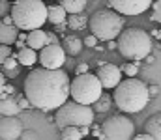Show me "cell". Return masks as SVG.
<instances>
[{"label":"cell","mask_w":161,"mask_h":140,"mask_svg":"<svg viewBox=\"0 0 161 140\" xmlns=\"http://www.w3.org/2000/svg\"><path fill=\"white\" fill-rule=\"evenodd\" d=\"M25 97L30 106L49 112L69 99V77L62 69H32L25 79Z\"/></svg>","instance_id":"1"},{"label":"cell","mask_w":161,"mask_h":140,"mask_svg":"<svg viewBox=\"0 0 161 140\" xmlns=\"http://www.w3.org/2000/svg\"><path fill=\"white\" fill-rule=\"evenodd\" d=\"M113 103L120 108L124 114H135L146 108L150 95H148V84L142 82L137 77H127L120 80L113 88Z\"/></svg>","instance_id":"2"},{"label":"cell","mask_w":161,"mask_h":140,"mask_svg":"<svg viewBox=\"0 0 161 140\" xmlns=\"http://www.w3.org/2000/svg\"><path fill=\"white\" fill-rule=\"evenodd\" d=\"M9 17L17 30H36L47 23V6L43 0H15L9 9Z\"/></svg>","instance_id":"3"},{"label":"cell","mask_w":161,"mask_h":140,"mask_svg":"<svg viewBox=\"0 0 161 140\" xmlns=\"http://www.w3.org/2000/svg\"><path fill=\"white\" fill-rule=\"evenodd\" d=\"M152 36L146 34L142 28L131 26L127 30H122L116 38V49L122 56L129 62H141L152 52Z\"/></svg>","instance_id":"4"},{"label":"cell","mask_w":161,"mask_h":140,"mask_svg":"<svg viewBox=\"0 0 161 140\" xmlns=\"http://www.w3.org/2000/svg\"><path fill=\"white\" fill-rule=\"evenodd\" d=\"M88 28L92 30V36L97 38V41L116 39L118 34L124 30V15L116 13L111 8L97 9L88 19Z\"/></svg>","instance_id":"5"},{"label":"cell","mask_w":161,"mask_h":140,"mask_svg":"<svg viewBox=\"0 0 161 140\" xmlns=\"http://www.w3.org/2000/svg\"><path fill=\"white\" fill-rule=\"evenodd\" d=\"M54 123L58 129L64 127H90L94 123V110L90 105H80L75 101H66L56 108Z\"/></svg>","instance_id":"6"},{"label":"cell","mask_w":161,"mask_h":140,"mask_svg":"<svg viewBox=\"0 0 161 140\" xmlns=\"http://www.w3.org/2000/svg\"><path fill=\"white\" fill-rule=\"evenodd\" d=\"M101 93H103V88L97 80V77L90 71H86L82 75H75V79L69 80V97L75 103L94 105Z\"/></svg>","instance_id":"7"},{"label":"cell","mask_w":161,"mask_h":140,"mask_svg":"<svg viewBox=\"0 0 161 140\" xmlns=\"http://www.w3.org/2000/svg\"><path fill=\"white\" fill-rule=\"evenodd\" d=\"M135 135V125L125 114H114L109 116L99 125L97 140H131Z\"/></svg>","instance_id":"8"},{"label":"cell","mask_w":161,"mask_h":140,"mask_svg":"<svg viewBox=\"0 0 161 140\" xmlns=\"http://www.w3.org/2000/svg\"><path fill=\"white\" fill-rule=\"evenodd\" d=\"M38 62L41 64V67L45 69H60L66 62V52L60 43H51L40 49L38 54Z\"/></svg>","instance_id":"9"},{"label":"cell","mask_w":161,"mask_h":140,"mask_svg":"<svg viewBox=\"0 0 161 140\" xmlns=\"http://www.w3.org/2000/svg\"><path fill=\"white\" fill-rule=\"evenodd\" d=\"M109 8L120 15H141L144 13L154 0H107Z\"/></svg>","instance_id":"10"},{"label":"cell","mask_w":161,"mask_h":140,"mask_svg":"<svg viewBox=\"0 0 161 140\" xmlns=\"http://www.w3.org/2000/svg\"><path fill=\"white\" fill-rule=\"evenodd\" d=\"M96 77H97L103 90H113L122 80V71L114 64H99V67L96 71Z\"/></svg>","instance_id":"11"},{"label":"cell","mask_w":161,"mask_h":140,"mask_svg":"<svg viewBox=\"0 0 161 140\" xmlns=\"http://www.w3.org/2000/svg\"><path fill=\"white\" fill-rule=\"evenodd\" d=\"M21 133H23V122L17 116H2V120H0V138L17 140Z\"/></svg>","instance_id":"12"},{"label":"cell","mask_w":161,"mask_h":140,"mask_svg":"<svg viewBox=\"0 0 161 140\" xmlns=\"http://www.w3.org/2000/svg\"><path fill=\"white\" fill-rule=\"evenodd\" d=\"M139 71L142 73V82H150V84H159V62L158 58L154 62H146L144 65H139Z\"/></svg>","instance_id":"13"},{"label":"cell","mask_w":161,"mask_h":140,"mask_svg":"<svg viewBox=\"0 0 161 140\" xmlns=\"http://www.w3.org/2000/svg\"><path fill=\"white\" fill-rule=\"evenodd\" d=\"M25 45L30 47V49H34V50L43 49V47L47 45V32H45V30H40V28L26 32V41H25Z\"/></svg>","instance_id":"14"},{"label":"cell","mask_w":161,"mask_h":140,"mask_svg":"<svg viewBox=\"0 0 161 140\" xmlns=\"http://www.w3.org/2000/svg\"><path fill=\"white\" fill-rule=\"evenodd\" d=\"M62 49H64V52L66 54H69V56H79L80 50H82V39H80L79 36H75V34H69V36H64L62 38Z\"/></svg>","instance_id":"15"},{"label":"cell","mask_w":161,"mask_h":140,"mask_svg":"<svg viewBox=\"0 0 161 140\" xmlns=\"http://www.w3.org/2000/svg\"><path fill=\"white\" fill-rule=\"evenodd\" d=\"M17 26L13 23L6 24L4 21H0V45H13L15 39H17Z\"/></svg>","instance_id":"16"},{"label":"cell","mask_w":161,"mask_h":140,"mask_svg":"<svg viewBox=\"0 0 161 140\" xmlns=\"http://www.w3.org/2000/svg\"><path fill=\"white\" fill-rule=\"evenodd\" d=\"M13 56L17 58L19 65H26V67H30V65H34V64L38 62V50H34V49H30V47H21V49H17V54H13Z\"/></svg>","instance_id":"17"},{"label":"cell","mask_w":161,"mask_h":140,"mask_svg":"<svg viewBox=\"0 0 161 140\" xmlns=\"http://www.w3.org/2000/svg\"><path fill=\"white\" fill-rule=\"evenodd\" d=\"M144 131H146V135H150L154 140H161V114L159 112L152 114V116L146 120Z\"/></svg>","instance_id":"18"},{"label":"cell","mask_w":161,"mask_h":140,"mask_svg":"<svg viewBox=\"0 0 161 140\" xmlns=\"http://www.w3.org/2000/svg\"><path fill=\"white\" fill-rule=\"evenodd\" d=\"M19 112H21V108L11 95L0 97V116H17Z\"/></svg>","instance_id":"19"},{"label":"cell","mask_w":161,"mask_h":140,"mask_svg":"<svg viewBox=\"0 0 161 140\" xmlns=\"http://www.w3.org/2000/svg\"><path fill=\"white\" fill-rule=\"evenodd\" d=\"M66 17H68V13H66V9H64L60 4H53V6L47 8V21H49L51 24L66 23Z\"/></svg>","instance_id":"20"},{"label":"cell","mask_w":161,"mask_h":140,"mask_svg":"<svg viewBox=\"0 0 161 140\" xmlns=\"http://www.w3.org/2000/svg\"><path fill=\"white\" fill-rule=\"evenodd\" d=\"M2 75L6 77V79H15L17 75H19V69H21V65H19V62H17V58L11 54V56H8L2 64Z\"/></svg>","instance_id":"21"},{"label":"cell","mask_w":161,"mask_h":140,"mask_svg":"<svg viewBox=\"0 0 161 140\" xmlns=\"http://www.w3.org/2000/svg\"><path fill=\"white\" fill-rule=\"evenodd\" d=\"M88 0H60V6L66 9L68 15H75V13H82L86 8Z\"/></svg>","instance_id":"22"},{"label":"cell","mask_w":161,"mask_h":140,"mask_svg":"<svg viewBox=\"0 0 161 140\" xmlns=\"http://www.w3.org/2000/svg\"><path fill=\"white\" fill-rule=\"evenodd\" d=\"M66 24L69 30H82L88 24V17L82 13H75V15H68L66 17Z\"/></svg>","instance_id":"23"},{"label":"cell","mask_w":161,"mask_h":140,"mask_svg":"<svg viewBox=\"0 0 161 140\" xmlns=\"http://www.w3.org/2000/svg\"><path fill=\"white\" fill-rule=\"evenodd\" d=\"M111 105H113V99L109 97V93H101V95L97 97V101L94 103L92 110H94V112H97V114H103V112H109Z\"/></svg>","instance_id":"24"},{"label":"cell","mask_w":161,"mask_h":140,"mask_svg":"<svg viewBox=\"0 0 161 140\" xmlns=\"http://www.w3.org/2000/svg\"><path fill=\"white\" fill-rule=\"evenodd\" d=\"M62 131V140H82L79 127H64Z\"/></svg>","instance_id":"25"},{"label":"cell","mask_w":161,"mask_h":140,"mask_svg":"<svg viewBox=\"0 0 161 140\" xmlns=\"http://www.w3.org/2000/svg\"><path fill=\"white\" fill-rule=\"evenodd\" d=\"M139 65H141V62H127L120 67V71L125 77H137L139 75Z\"/></svg>","instance_id":"26"},{"label":"cell","mask_w":161,"mask_h":140,"mask_svg":"<svg viewBox=\"0 0 161 140\" xmlns=\"http://www.w3.org/2000/svg\"><path fill=\"white\" fill-rule=\"evenodd\" d=\"M9 9H11V2L9 0H0V19L4 15H9Z\"/></svg>","instance_id":"27"},{"label":"cell","mask_w":161,"mask_h":140,"mask_svg":"<svg viewBox=\"0 0 161 140\" xmlns=\"http://www.w3.org/2000/svg\"><path fill=\"white\" fill-rule=\"evenodd\" d=\"M11 54H13L11 45H0V64H2L8 56H11Z\"/></svg>","instance_id":"28"},{"label":"cell","mask_w":161,"mask_h":140,"mask_svg":"<svg viewBox=\"0 0 161 140\" xmlns=\"http://www.w3.org/2000/svg\"><path fill=\"white\" fill-rule=\"evenodd\" d=\"M17 140H38V133L36 131H25L23 129V133L19 135Z\"/></svg>","instance_id":"29"},{"label":"cell","mask_w":161,"mask_h":140,"mask_svg":"<svg viewBox=\"0 0 161 140\" xmlns=\"http://www.w3.org/2000/svg\"><path fill=\"white\" fill-rule=\"evenodd\" d=\"M25 41H26V32H19V34H17V39H15V43H13V45L17 47V49L26 47V45H25Z\"/></svg>","instance_id":"30"},{"label":"cell","mask_w":161,"mask_h":140,"mask_svg":"<svg viewBox=\"0 0 161 140\" xmlns=\"http://www.w3.org/2000/svg\"><path fill=\"white\" fill-rule=\"evenodd\" d=\"M96 45H97V38H94L92 34H90L88 38H84V39H82V47H90V49H94Z\"/></svg>","instance_id":"31"},{"label":"cell","mask_w":161,"mask_h":140,"mask_svg":"<svg viewBox=\"0 0 161 140\" xmlns=\"http://www.w3.org/2000/svg\"><path fill=\"white\" fill-rule=\"evenodd\" d=\"M17 105H19V108H21V110H26V108H32V106H30V103H28V99H26L25 95H21V97H19V101H17Z\"/></svg>","instance_id":"32"},{"label":"cell","mask_w":161,"mask_h":140,"mask_svg":"<svg viewBox=\"0 0 161 140\" xmlns=\"http://www.w3.org/2000/svg\"><path fill=\"white\" fill-rule=\"evenodd\" d=\"M86 71H88V64L82 62V64H77V65H75V75H82V73H86Z\"/></svg>","instance_id":"33"},{"label":"cell","mask_w":161,"mask_h":140,"mask_svg":"<svg viewBox=\"0 0 161 140\" xmlns=\"http://www.w3.org/2000/svg\"><path fill=\"white\" fill-rule=\"evenodd\" d=\"M148 95H150V97L159 95V84H150V86H148Z\"/></svg>","instance_id":"34"},{"label":"cell","mask_w":161,"mask_h":140,"mask_svg":"<svg viewBox=\"0 0 161 140\" xmlns=\"http://www.w3.org/2000/svg\"><path fill=\"white\" fill-rule=\"evenodd\" d=\"M51 43H58V38L54 32H47V45H51Z\"/></svg>","instance_id":"35"},{"label":"cell","mask_w":161,"mask_h":140,"mask_svg":"<svg viewBox=\"0 0 161 140\" xmlns=\"http://www.w3.org/2000/svg\"><path fill=\"white\" fill-rule=\"evenodd\" d=\"M68 28V24L66 23H60V24H54V30L58 32V34H64V30Z\"/></svg>","instance_id":"36"},{"label":"cell","mask_w":161,"mask_h":140,"mask_svg":"<svg viewBox=\"0 0 161 140\" xmlns=\"http://www.w3.org/2000/svg\"><path fill=\"white\" fill-rule=\"evenodd\" d=\"M131 140H154V138H152L150 135H146V133H144V135H133V138H131Z\"/></svg>","instance_id":"37"},{"label":"cell","mask_w":161,"mask_h":140,"mask_svg":"<svg viewBox=\"0 0 161 140\" xmlns=\"http://www.w3.org/2000/svg\"><path fill=\"white\" fill-rule=\"evenodd\" d=\"M4 86H6V77H4L2 71H0V97L4 95Z\"/></svg>","instance_id":"38"},{"label":"cell","mask_w":161,"mask_h":140,"mask_svg":"<svg viewBox=\"0 0 161 140\" xmlns=\"http://www.w3.org/2000/svg\"><path fill=\"white\" fill-rule=\"evenodd\" d=\"M152 6H154V11H156V13H161V2L159 0H154Z\"/></svg>","instance_id":"39"},{"label":"cell","mask_w":161,"mask_h":140,"mask_svg":"<svg viewBox=\"0 0 161 140\" xmlns=\"http://www.w3.org/2000/svg\"><path fill=\"white\" fill-rule=\"evenodd\" d=\"M79 131H80V135H82V137L90 133V129H88V127H79Z\"/></svg>","instance_id":"40"},{"label":"cell","mask_w":161,"mask_h":140,"mask_svg":"<svg viewBox=\"0 0 161 140\" xmlns=\"http://www.w3.org/2000/svg\"><path fill=\"white\" fill-rule=\"evenodd\" d=\"M152 21H156V23H159V19H161V13H154L152 17H150Z\"/></svg>","instance_id":"41"},{"label":"cell","mask_w":161,"mask_h":140,"mask_svg":"<svg viewBox=\"0 0 161 140\" xmlns=\"http://www.w3.org/2000/svg\"><path fill=\"white\" fill-rule=\"evenodd\" d=\"M109 43V49L113 50V49H116V39H111V41H107Z\"/></svg>","instance_id":"42"},{"label":"cell","mask_w":161,"mask_h":140,"mask_svg":"<svg viewBox=\"0 0 161 140\" xmlns=\"http://www.w3.org/2000/svg\"><path fill=\"white\" fill-rule=\"evenodd\" d=\"M152 34H154V38H156V39H159V36H161V34H159V30H154Z\"/></svg>","instance_id":"43"},{"label":"cell","mask_w":161,"mask_h":140,"mask_svg":"<svg viewBox=\"0 0 161 140\" xmlns=\"http://www.w3.org/2000/svg\"><path fill=\"white\" fill-rule=\"evenodd\" d=\"M13 2H15V0H13Z\"/></svg>","instance_id":"44"}]
</instances>
